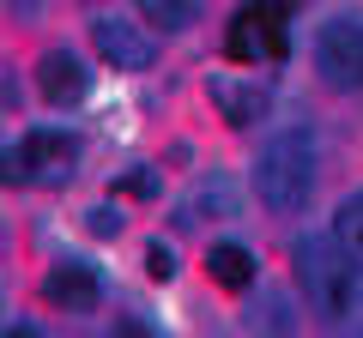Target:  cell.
<instances>
[{
  "label": "cell",
  "mask_w": 363,
  "mask_h": 338,
  "mask_svg": "<svg viewBox=\"0 0 363 338\" xmlns=\"http://www.w3.org/2000/svg\"><path fill=\"white\" fill-rule=\"evenodd\" d=\"M315 187V139L303 127L272 133L255 157V194L267 211H297Z\"/></svg>",
  "instance_id": "6da1fadb"
},
{
  "label": "cell",
  "mask_w": 363,
  "mask_h": 338,
  "mask_svg": "<svg viewBox=\"0 0 363 338\" xmlns=\"http://www.w3.org/2000/svg\"><path fill=\"white\" fill-rule=\"evenodd\" d=\"M297 278H303V296L315 302V314H327V320H345L357 308V272H351L333 235H303L297 242Z\"/></svg>",
  "instance_id": "7a4b0ae2"
},
{
  "label": "cell",
  "mask_w": 363,
  "mask_h": 338,
  "mask_svg": "<svg viewBox=\"0 0 363 338\" xmlns=\"http://www.w3.org/2000/svg\"><path fill=\"white\" fill-rule=\"evenodd\" d=\"M315 61H321L333 91H357L363 85V18H351V13L327 18L321 37H315Z\"/></svg>",
  "instance_id": "3957f363"
},
{
  "label": "cell",
  "mask_w": 363,
  "mask_h": 338,
  "mask_svg": "<svg viewBox=\"0 0 363 338\" xmlns=\"http://www.w3.org/2000/svg\"><path fill=\"white\" fill-rule=\"evenodd\" d=\"M91 42H97V54H104L116 73H140V66H152V37H145L133 18H116V13H104L97 25H91Z\"/></svg>",
  "instance_id": "277c9868"
},
{
  "label": "cell",
  "mask_w": 363,
  "mask_h": 338,
  "mask_svg": "<svg viewBox=\"0 0 363 338\" xmlns=\"http://www.w3.org/2000/svg\"><path fill=\"white\" fill-rule=\"evenodd\" d=\"M43 296H49L55 308H73V314H85V308H97L104 284H97V272H91V266H79V260H61L49 278H43Z\"/></svg>",
  "instance_id": "5b68a950"
},
{
  "label": "cell",
  "mask_w": 363,
  "mask_h": 338,
  "mask_svg": "<svg viewBox=\"0 0 363 338\" xmlns=\"http://www.w3.org/2000/svg\"><path fill=\"white\" fill-rule=\"evenodd\" d=\"M37 85H43V97H49V103H79V97L91 91V73H85V61H79V54L55 49V54H43Z\"/></svg>",
  "instance_id": "8992f818"
},
{
  "label": "cell",
  "mask_w": 363,
  "mask_h": 338,
  "mask_svg": "<svg viewBox=\"0 0 363 338\" xmlns=\"http://www.w3.org/2000/svg\"><path fill=\"white\" fill-rule=\"evenodd\" d=\"M25 157H30V175H43V182H61L67 163H73V139L43 127V133H30V139H25Z\"/></svg>",
  "instance_id": "52a82bcc"
},
{
  "label": "cell",
  "mask_w": 363,
  "mask_h": 338,
  "mask_svg": "<svg viewBox=\"0 0 363 338\" xmlns=\"http://www.w3.org/2000/svg\"><path fill=\"white\" fill-rule=\"evenodd\" d=\"M206 272H212V284H224V290H248L255 284V254H248L242 242H218L206 254Z\"/></svg>",
  "instance_id": "ba28073f"
},
{
  "label": "cell",
  "mask_w": 363,
  "mask_h": 338,
  "mask_svg": "<svg viewBox=\"0 0 363 338\" xmlns=\"http://www.w3.org/2000/svg\"><path fill=\"white\" fill-rule=\"evenodd\" d=\"M212 103L224 109V121H236V127H248V121L267 109V97L255 91V85H230V78H212Z\"/></svg>",
  "instance_id": "9c48e42d"
},
{
  "label": "cell",
  "mask_w": 363,
  "mask_h": 338,
  "mask_svg": "<svg viewBox=\"0 0 363 338\" xmlns=\"http://www.w3.org/2000/svg\"><path fill=\"white\" fill-rule=\"evenodd\" d=\"M333 242L351 266H363V194H351L345 206L333 211Z\"/></svg>",
  "instance_id": "30bf717a"
},
{
  "label": "cell",
  "mask_w": 363,
  "mask_h": 338,
  "mask_svg": "<svg viewBox=\"0 0 363 338\" xmlns=\"http://www.w3.org/2000/svg\"><path fill=\"white\" fill-rule=\"evenodd\" d=\"M140 18H152V25H164V30H182L188 18H194V6H182V0H145Z\"/></svg>",
  "instance_id": "8fae6325"
},
{
  "label": "cell",
  "mask_w": 363,
  "mask_h": 338,
  "mask_svg": "<svg viewBox=\"0 0 363 338\" xmlns=\"http://www.w3.org/2000/svg\"><path fill=\"white\" fill-rule=\"evenodd\" d=\"M224 49H230V61H255V54H260V30L236 13V25H230V37H224Z\"/></svg>",
  "instance_id": "7c38bea8"
},
{
  "label": "cell",
  "mask_w": 363,
  "mask_h": 338,
  "mask_svg": "<svg viewBox=\"0 0 363 338\" xmlns=\"http://www.w3.org/2000/svg\"><path fill=\"white\" fill-rule=\"evenodd\" d=\"M145 272H152L157 284H169V278H176V247H169V242H152V247H145Z\"/></svg>",
  "instance_id": "4fadbf2b"
},
{
  "label": "cell",
  "mask_w": 363,
  "mask_h": 338,
  "mask_svg": "<svg viewBox=\"0 0 363 338\" xmlns=\"http://www.w3.org/2000/svg\"><path fill=\"white\" fill-rule=\"evenodd\" d=\"M230 206H236V194L224 182H212V187H200V194H194V218H200V211H230Z\"/></svg>",
  "instance_id": "5bb4252c"
},
{
  "label": "cell",
  "mask_w": 363,
  "mask_h": 338,
  "mask_svg": "<svg viewBox=\"0 0 363 338\" xmlns=\"http://www.w3.org/2000/svg\"><path fill=\"white\" fill-rule=\"evenodd\" d=\"M0 182H30V157H25V145L0 151Z\"/></svg>",
  "instance_id": "9a60e30c"
},
{
  "label": "cell",
  "mask_w": 363,
  "mask_h": 338,
  "mask_svg": "<svg viewBox=\"0 0 363 338\" xmlns=\"http://www.w3.org/2000/svg\"><path fill=\"white\" fill-rule=\"evenodd\" d=\"M157 187H164V182H157V169H133L128 182H121V194H133V199H157Z\"/></svg>",
  "instance_id": "2e32d148"
},
{
  "label": "cell",
  "mask_w": 363,
  "mask_h": 338,
  "mask_svg": "<svg viewBox=\"0 0 363 338\" xmlns=\"http://www.w3.org/2000/svg\"><path fill=\"white\" fill-rule=\"evenodd\" d=\"M85 223H91V235H116V230H121V218H116V206H97V211H91Z\"/></svg>",
  "instance_id": "e0dca14e"
},
{
  "label": "cell",
  "mask_w": 363,
  "mask_h": 338,
  "mask_svg": "<svg viewBox=\"0 0 363 338\" xmlns=\"http://www.w3.org/2000/svg\"><path fill=\"white\" fill-rule=\"evenodd\" d=\"M116 338H157V332H152L145 320H133V314H121V320H116Z\"/></svg>",
  "instance_id": "ac0fdd59"
},
{
  "label": "cell",
  "mask_w": 363,
  "mask_h": 338,
  "mask_svg": "<svg viewBox=\"0 0 363 338\" xmlns=\"http://www.w3.org/2000/svg\"><path fill=\"white\" fill-rule=\"evenodd\" d=\"M0 338H43V332H37V326H6Z\"/></svg>",
  "instance_id": "d6986e66"
},
{
  "label": "cell",
  "mask_w": 363,
  "mask_h": 338,
  "mask_svg": "<svg viewBox=\"0 0 363 338\" xmlns=\"http://www.w3.org/2000/svg\"><path fill=\"white\" fill-rule=\"evenodd\" d=\"M357 338H363V332H357Z\"/></svg>",
  "instance_id": "ffe728a7"
}]
</instances>
